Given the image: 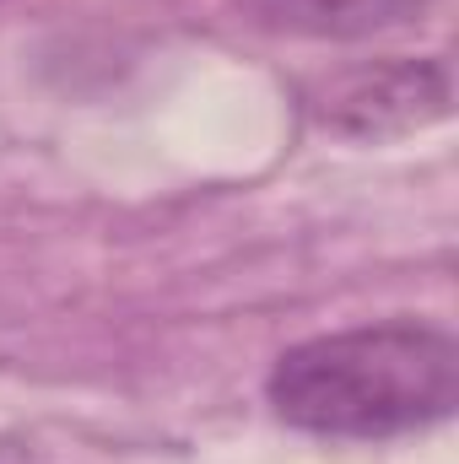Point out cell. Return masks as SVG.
<instances>
[{"label": "cell", "instance_id": "cell-1", "mask_svg": "<svg viewBox=\"0 0 459 464\" xmlns=\"http://www.w3.org/2000/svg\"><path fill=\"white\" fill-rule=\"evenodd\" d=\"M270 405L314 438H405L459 405V341L438 324L395 319L292 346L270 372Z\"/></svg>", "mask_w": 459, "mask_h": 464}, {"label": "cell", "instance_id": "cell-2", "mask_svg": "<svg viewBox=\"0 0 459 464\" xmlns=\"http://www.w3.org/2000/svg\"><path fill=\"white\" fill-rule=\"evenodd\" d=\"M444 109H449L444 65H378L330 87L325 119L351 135H395V130H422L444 119Z\"/></svg>", "mask_w": 459, "mask_h": 464}, {"label": "cell", "instance_id": "cell-3", "mask_svg": "<svg viewBox=\"0 0 459 464\" xmlns=\"http://www.w3.org/2000/svg\"><path fill=\"white\" fill-rule=\"evenodd\" d=\"M270 22L314 38H362L395 22H411L427 0H254Z\"/></svg>", "mask_w": 459, "mask_h": 464}]
</instances>
